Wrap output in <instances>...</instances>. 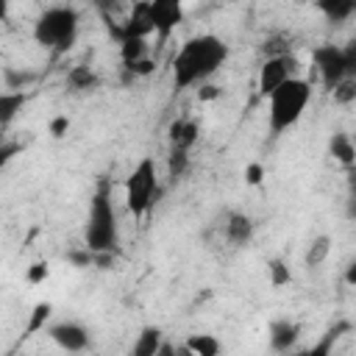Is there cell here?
<instances>
[{
  "mask_svg": "<svg viewBox=\"0 0 356 356\" xmlns=\"http://www.w3.org/2000/svg\"><path fill=\"white\" fill-rule=\"evenodd\" d=\"M64 83L70 86V92H95L100 86V78H97V72L92 67L78 64V67H70L67 70Z\"/></svg>",
  "mask_w": 356,
  "mask_h": 356,
  "instance_id": "cell-15",
  "label": "cell"
},
{
  "mask_svg": "<svg viewBox=\"0 0 356 356\" xmlns=\"http://www.w3.org/2000/svg\"><path fill=\"white\" fill-rule=\"evenodd\" d=\"M331 245H334V242H331L328 234H317V236H312L309 245H306V250H303V264H306L309 270L325 264L328 256H331Z\"/></svg>",
  "mask_w": 356,
  "mask_h": 356,
  "instance_id": "cell-17",
  "label": "cell"
},
{
  "mask_svg": "<svg viewBox=\"0 0 356 356\" xmlns=\"http://www.w3.org/2000/svg\"><path fill=\"white\" fill-rule=\"evenodd\" d=\"M19 153H22V142H8V139H3V142H0V170H6Z\"/></svg>",
  "mask_w": 356,
  "mask_h": 356,
  "instance_id": "cell-28",
  "label": "cell"
},
{
  "mask_svg": "<svg viewBox=\"0 0 356 356\" xmlns=\"http://www.w3.org/2000/svg\"><path fill=\"white\" fill-rule=\"evenodd\" d=\"M78 31H81V14L72 6H50L33 22V42L61 56L78 42Z\"/></svg>",
  "mask_w": 356,
  "mask_h": 356,
  "instance_id": "cell-4",
  "label": "cell"
},
{
  "mask_svg": "<svg viewBox=\"0 0 356 356\" xmlns=\"http://www.w3.org/2000/svg\"><path fill=\"white\" fill-rule=\"evenodd\" d=\"M328 153H331L334 161H339L342 167H353V161H356V145H353L350 134L334 131L331 139H328Z\"/></svg>",
  "mask_w": 356,
  "mask_h": 356,
  "instance_id": "cell-16",
  "label": "cell"
},
{
  "mask_svg": "<svg viewBox=\"0 0 356 356\" xmlns=\"http://www.w3.org/2000/svg\"><path fill=\"white\" fill-rule=\"evenodd\" d=\"M181 350L189 356H217L222 350V342L214 334H189Z\"/></svg>",
  "mask_w": 356,
  "mask_h": 356,
  "instance_id": "cell-18",
  "label": "cell"
},
{
  "mask_svg": "<svg viewBox=\"0 0 356 356\" xmlns=\"http://www.w3.org/2000/svg\"><path fill=\"white\" fill-rule=\"evenodd\" d=\"M312 100V83L300 75L286 78L267 95V128L273 136L295 128Z\"/></svg>",
  "mask_w": 356,
  "mask_h": 356,
  "instance_id": "cell-2",
  "label": "cell"
},
{
  "mask_svg": "<svg viewBox=\"0 0 356 356\" xmlns=\"http://www.w3.org/2000/svg\"><path fill=\"white\" fill-rule=\"evenodd\" d=\"M267 278H270V284H273L275 289L292 284V273H289V267H286L284 259H270V261H267Z\"/></svg>",
  "mask_w": 356,
  "mask_h": 356,
  "instance_id": "cell-22",
  "label": "cell"
},
{
  "mask_svg": "<svg viewBox=\"0 0 356 356\" xmlns=\"http://www.w3.org/2000/svg\"><path fill=\"white\" fill-rule=\"evenodd\" d=\"M164 342V331L159 325H145L131 348L134 356H156L159 353V345Z\"/></svg>",
  "mask_w": 356,
  "mask_h": 356,
  "instance_id": "cell-20",
  "label": "cell"
},
{
  "mask_svg": "<svg viewBox=\"0 0 356 356\" xmlns=\"http://www.w3.org/2000/svg\"><path fill=\"white\" fill-rule=\"evenodd\" d=\"M3 81H6V89H22V92H25V89L36 81V72H31V70H19V67H6Z\"/></svg>",
  "mask_w": 356,
  "mask_h": 356,
  "instance_id": "cell-21",
  "label": "cell"
},
{
  "mask_svg": "<svg viewBox=\"0 0 356 356\" xmlns=\"http://www.w3.org/2000/svg\"><path fill=\"white\" fill-rule=\"evenodd\" d=\"M8 11H11V0H0V22L8 19Z\"/></svg>",
  "mask_w": 356,
  "mask_h": 356,
  "instance_id": "cell-34",
  "label": "cell"
},
{
  "mask_svg": "<svg viewBox=\"0 0 356 356\" xmlns=\"http://www.w3.org/2000/svg\"><path fill=\"white\" fill-rule=\"evenodd\" d=\"M67 261L72 264V267H78V270H83V267H92L95 264V253L83 245V248H75V250H70L67 253Z\"/></svg>",
  "mask_w": 356,
  "mask_h": 356,
  "instance_id": "cell-27",
  "label": "cell"
},
{
  "mask_svg": "<svg viewBox=\"0 0 356 356\" xmlns=\"http://www.w3.org/2000/svg\"><path fill=\"white\" fill-rule=\"evenodd\" d=\"M261 178H264V167H261L259 161H250V164L245 167V181H248L250 186H259Z\"/></svg>",
  "mask_w": 356,
  "mask_h": 356,
  "instance_id": "cell-31",
  "label": "cell"
},
{
  "mask_svg": "<svg viewBox=\"0 0 356 356\" xmlns=\"http://www.w3.org/2000/svg\"><path fill=\"white\" fill-rule=\"evenodd\" d=\"M25 103H28V92H22V89H3L0 92V128H8L17 120V114L25 108Z\"/></svg>",
  "mask_w": 356,
  "mask_h": 356,
  "instance_id": "cell-13",
  "label": "cell"
},
{
  "mask_svg": "<svg viewBox=\"0 0 356 356\" xmlns=\"http://www.w3.org/2000/svg\"><path fill=\"white\" fill-rule=\"evenodd\" d=\"M120 44V58H122V67H131L136 61H145L150 58V44H147V36H128Z\"/></svg>",
  "mask_w": 356,
  "mask_h": 356,
  "instance_id": "cell-19",
  "label": "cell"
},
{
  "mask_svg": "<svg viewBox=\"0 0 356 356\" xmlns=\"http://www.w3.org/2000/svg\"><path fill=\"white\" fill-rule=\"evenodd\" d=\"M197 139H200V125H197V120H192V117H178V120H172L170 128H167V142H170V147L192 150V147L197 145Z\"/></svg>",
  "mask_w": 356,
  "mask_h": 356,
  "instance_id": "cell-12",
  "label": "cell"
},
{
  "mask_svg": "<svg viewBox=\"0 0 356 356\" xmlns=\"http://www.w3.org/2000/svg\"><path fill=\"white\" fill-rule=\"evenodd\" d=\"M186 170H189V150L170 147V156H167V172H170V178H181Z\"/></svg>",
  "mask_w": 356,
  "mask_h": 356,
  "instance_id": "cell-23",
  "label": "cell"
},
{
  "mask_svg": "<svg viewBox=\"0 0 356 356\" xmlns=\"http://www.w3.org/2000/svg\"><path fill=\"white\" fill-rule=\"evenodd\" d=\"M47 275H50V267H47V261H33V264L28 267V273H25L28 284H42Z\"/></svg>",
  "mask_w": 356,
  "mask_h": 356,
  "instance_id": "cell-29",
  "label": "cell"
},
{
  "mask_svg": "<svg viewBox=\"0 0 356 356\" xmlns=\"http://www.w3.org/2000/svg\"><path fill=\"white\" fill-rule=\"evenodd\" d=\"M156 197H159L156 161L150 156H142L136 161V167L128 172V178H125V206L136 220H142L153 209Z\"/></svg>",
  "mask_w": 356,
  "mask_h": 356,
  "instance_id": "cell-5",
  "label": "cell"
},
{
  "mask_svg": "<svg viewBox=\"0 0 356 356\" xmlns=\"http://www.w3.org/2000/svg\"><path fill=\"white\" fill-rule=\"evenodd\" d=\"M50 314H53V306L44 300V303H36L33 306V312H31V320H28V334H36V331H44V325H47V320H50Z\"/></svg>",
  "mask_w": 356,
  "mask_h": 356,
  "instance_id": "cell-24",
  "label": "cell"
},
{
  "mask_svg": "<svg viewBox=\"0 0 356 356\" xmlns=\"http://www.w3.org/2000/svg\"><path fill=\"white\" fill-rule=\"evenodd\" d=\"M331 92H334V100H337L339 106H350V103L356 100V81H353V75L342 78Z\"/></svg>",
  "mask_w": 356,
  "mask_h": 356,
  "instance_id": "cell-25",
  "label": "cell"
},
{
  "mask_svg": "<svg viewBox=\"0 0 356 356\" xmlns=\"http://www.w3.org/2000/svg\"><path fill=\"white\" fill-rule=\"evenodd\" d=\"M153 33L159 42H167L170 33L181 25L184 19V0H147Z\"/></svg>",
  "mask_w": 356,
  "mask_h": 356,
  "instance_id": "cell-8",
  "label": "cell"
},
{
  "mask_svg": "<svg viewBox=\"0 0 356 356\" xmlns=\"http://www.w3.org/2000/svg\"><path fill=\"white\" fill-rule=\"evenodd\" d=\"M298 70H300V64H298V58H295L292 53L267 56V58L261 61V67H259V81H256L259 95L267 97V95H270L275 86H281L286 78H295Z\"/></svg>",
  "mask_w": 356,
  "mask_h": 356,
  "instance_id": "cell-7",
  "label": "cell"
},
{
  "mask_svg": "<svg viewBox=\"0 0 356 356\" xmlns=\"http://www.w3.org/2000/svg\"><path fill=\"white\" fill-rule=\"evenodd\" d=\"M348 284H356V264H348V275H345Z\"/></svg>",
  "mask_w": 356,
  "mask_h": 356,
  "instance_id": "cell-35",
  "label": "cell"
},
{
  "mask_svg": "<svg viewBox=\"0 0 356 356\" xmlns=\"http://www.w3.org/2000/svg\"><path fill=\"white\" fill-rule=\"evenodd\" d=\"M83 245L92 253H114L120 245V220L111 203L108 184H100L89 200V211L83 222Z\"/></svg>",
  "mask_w": 356,
  "mask_h": 356,
  "instance_id": "cell-3",
  "label": "cell"
},
{
  "mask_svg": "<svg viewBox=\"0 0 356 356\" xmlns=\"http://www.w3.org/2000/svg\"><path fill=\"white\" fill-rule=\"evenodd\" d=\"M120 3H122V0H92V6L100 11L103 19H114V11L120 8Z\"/></svg>",
  "mask_w": 356,
  "mask_h": 356,
  "instance_id": "cell-30",
  "label": "cell"
},
{
  "mask_svg": "<svg viewBox=\"0 0 356 356\" xmlns=\"http://www.w3.org/2000/svg\"><path fill=\"white\" fill-rule=\"evenodd\" d=\"M67 128H70V120H67V117H56V120H50V134H53V136H64Z\"/></svg>",
  "mask_w": 356,
  "mask_h": 356,
  "instance_id": "cell-32",
  "label": "cell"
},
{
  "mask_svg": "<svg viewBox=\"0 0 356 356\" xmlns=\"http://www.w3.org/2000/svg\"><path fill=\"white\" fill-rule=\"evenodd\" d=\"M253 234H256V222H253L250 214H245V211H225V217L220 222V236H222L225 245L245 248V245H250Z\"/></svg>",
  "mask_w": 356,
  "mask_h": 356,
  "instance_id": "cell-10",
  "label": "cell"
},
{
  "mask_svg": "<svg viewBox=\"0 0 356 356\" xmlns=\"http://www.w3.org/2000/svg\"><path fill=\"white\" fill-rule=\"evenodd\" d=\"M312 64L320 75V83L331 92L342 78L356 72V42H348V47L339 44H317L312 50Z\"/></svg>",
  "mask_w": 356,
  "mask_h": 356,
  "instance_id": "cell-6",
  "label": "cell"
},
{
  "mask_svg": "<svg viewBox=\"0 0 356 356\" xmlns=\"http://www.w3.org/2000/svg\"><path fill=\"white\" fill-rule=\"evenodd\" d=\"M267 334H270V348L278 350V353H289L295 350L298 339H300V325L289 317H278L267 325Z\"/></svg>",
  "mask_w": 356,
  "mask_h": 356,
  "instance_id": "cell-11",
  "label": "cell"
},
{
  "mask_svg": "<svg viewBox=\"0 0 356 356\" xmlns=\"http://www.w3.org/2000/svg\"><path fill=\"white\" fill-rule=\"evenodd\" d=\"M47 337L67 353H81L92 345V334L83 323L78 320H58L53 325H47Z\"/></svg>",
  "mask_w": 356,
  "mask_h": 356,
  "instance_id": "cell-9",
  "label": "cell"
},
{
  "mask_svg": "<svg viewBox=\"0 0 356 356\" xmlns=\"http://www.w3.org/2000/svg\"><path fill=\"white\" fill-rule=\"evenodd\" d=\"M342 331H350V323H348V320H342V323H337L334 328H328V331H325V339H323L317 348H312V353H317V356L328 353V350H331V342H334V339H337Z\"/></svg>",
  "mask_w": 356,
  "mask_h": 356,
  "instance_id": "cell-26",
  "label": "cell"
},
{
  "mask_svg": "<svg viewBox=\"0 0 356 356\" xmlns=\"http://www.w3.org/2000/svg\"><path fill=\"white\" fill-rule=\"evenodd\" d=\"M197 97H200V100H214V97H220V86H211V83H200V89H197Z\"/></svg>",
  "mask_w": 356,
  "mask_h": 356,
  "instance_id": "cell-33",
  "label": "cell"
},
{
  "mask_svg": "<svg viewBox=\"0 0 356 356\" xmlns=\"http://www.w3.org/2000/svg\"><path fill=\"white\" fill-rule=\"evenodd\" d=\"M314 6L331 25H342L356 14V0H314Z\"/></svg>",
  "mask_w": 356,
  "mask_h": 356,
  "instance_id": "cell-14",
  "label": "cell"
},
{
  "mask_svg": "<svg viewBox=\"0 0 356 356\" xmlns=\"http://www.w3.org/2000/svg\"><path fill=\"white\" fill-rule=\"evenodd\" d=\"M228 58V44L217 33H200L181 44L172 58V83L175 89H192L206 83Z\"/></svg>",
  "mask_w": 356,
  "mask_h": 356,
  "instance_id": "cell-1",
  "label": "cell"
}]
</instances>
